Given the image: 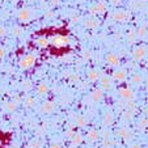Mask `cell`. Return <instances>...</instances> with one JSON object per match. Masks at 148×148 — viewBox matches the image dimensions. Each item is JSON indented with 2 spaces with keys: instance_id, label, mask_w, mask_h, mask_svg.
Instances as JSON below:
<instances>
[{
  "instance_id": "1",
  "label": "cell",
  "mask_w": 148,
  "mask_h": 148,
  "mask_svg": "<svg viewBox=\"0 0 148 148\" xmlns=\"http://www.w3.org/2000/svg\"><path fill=\"white\" fill-rule=\"evenodd\" d=\"M50 45L53 46V47L60 50V49H66V47H68V46L71 45V39L68 38L67 36L55 34V36H53L50 38Z\"/></svg>"
},
{
  "instance_id": "2",
  "label": "cell",
  "mask_w": 148,
  "mask_h": 148,
  "mask_svg": "<svg viewBox=\"0 0 148 148\" xmlns=\"http://www.w3.org/2000/svg\"><path fill=\"white\" fill-rule=\"evenodd\" d=\"M34 63H36V55L34 54H28V55L23 56L20 59V68L23 70H29L30 67H33Z\"/></svg>"
},
{
  "instance_id": "3",
  "label": "cell",
  "mask_w": 148,
  "mask_h": 148,
  "mask_svg": "<svg viewBox=\"0 0 148 148\" xmlns=\"http://www.w3.org/2000/svg\"><path fill=\"white\" fill-rule=\"evenodd\" d=\"M34 17V13L32 9H28V8H24L21 9V11L18 12V20L21 21V23L26 24V23H30L32 20H33Z\"/></svg>"
},
{
  "instance_id": "4",
  "label": "cell",
  "mask_w": 148,
  "mask_h": 148,
  "mask_svg": "<svg viewBox=\"0 0 148 148\" xmlns=\"http://www.w3.org/2000/svg\"><path fill=\"white\" fill-rule=\"evenodd\" d=\"M130 13L129 11H126V9H118V11H114L112 14V18L114 21H118V23H123L126 20L129 18Z\"/></svg>"
},
{
  "instance_id": "5",
  "label": "cell",
  "mask_w": 148,
  "mask_h": 148,
  "mask_svg": "<svg viewBox=\"0 0 148 148\" xmlns=\"http://www.w3.org/2000/svg\"><path fill=\"white\" fill-rule=\"evenodd\" d=\"M118 93H119L121 97H122L123 100H126V101H131L132 98H134V92H132L130 88H127V87L119 88V89H118Z\"/></svg>"
},
{
  "instance_id": "6",
  "label": "cell",
  "mask_w": 148,
  "mask_h": 148,
  "mask_svg": "<svg viewBox=\"0 0 148 148\" xmlns=\"http://www.w3.org/2000/svg\"><path fill=\"white\" fill-rule=\"evenodd\" d=\"M145 53H147V49H145L144 46H138V47H135L134 50H132V55H134V58L136 59V60H140V59L144 58Z\"/></svg>"
},
{
  "instance_id": "7",
  "label": "cell",
  "mask_w": 148,
  "mask_h": 148,
  "mask_svg": "<svg viewBox=\"0 0 148 148\" xmlns=\"http://www.w3.org/2000/svg\"><path fill=\"white\" fill-rule=\"evenodd\" d=\"M106 11V4L103 1H98L96 5L90 7V13L92 14H98V13H103Z\"/></svg>"
},
{
  "instance_id": "8",
  "label": "cell",
  "mask_w": 148,
  "mask_h": 148,
  "mask_svg": "<svg viewBox=\"0 0 148 148\" xmlns=\"http://www.w3.org/2000/svg\"><path fill=\"white\" fill-rule=\"evenodd\" d=\"M118 136H121L123 140H126V142H130V140L132 139V134L130 132V130H127V127H122V129H119L117 131Z\"/></svg>"
},
{
  "instance_id": "9",
  "label": "cell",
  "mask_w": 148,
  "mask_h": 148,
  "mask_svg": "<svg viewBox=\"0 0 148 148\" xmlns=\"http://www.w3.org/2000/svg\"><path fill=\"white\" fill-rule=\"evenodd\" d=\"M36 43H37V46H39L41 49H46L50 45V38H47V37H45V36H39L36 38Z\"/></svg>"
},
{
  "instance_id": "10",
  "label": "cell",
  "mask_w": 148,
  "mask_h": 148,
  "mask_svg": "<svg viewBox=\"0 0 148 148\" xmlns=\"http://www.w3.org/2000/svg\"><path fill=\"white\" fill-rule=\"evenodd\" d=\"M105 59H106V62L109 63L110 66H118V64H119V56H118L117 54L109 53Z\"/></svg>"
},
{
  "instance_id": "11",
  "label": "cell",
  "mask_w": 148,
  "mask_h": 148,
  "mask_svg": "<svg viewBox=\"0 0 148 148\" xmlns=\"http://www.w3.org/2000/svg\"><path fill=\"white\" fill-rule=\"evenodd\" d=\"M126 76H127V73H126L125 70H117L113 72V79L117 81H125Z\"/></svg>"
},
{
  "instance_id": "12",
  "label": "cell",
  "mask_w": 148,
  "mask_h": 148,
  "mask_svg": "<svg viewBox=\"0 0 148 148\" xmlns=\"http://www.w3.org/2000/svg\"><path fill=\"white\" fill-rule=\"evenodd\" d=\"M54 108H55L54 102H51V101H46V102H43V105L41 106V110L43 113H46V114H49V113L54 112Z\"/></svg>"
},
{
  "instance_id": "13",
  "label": "cell",
  "mask_w": 148,
  "mask_h": 148,
  "mask_svg": "<svg viewBox=\"0 0 148 148\" xmlns=\"http://www.w3.org/2000/svg\"><path fill=\"white\" fill-rule=\"evenodd\" d=\"M100 84H101V88L102 89H109L112 87V79L109 76H102L100 80Z\"/></svg>"
},
{
  "instance_id": "14",
  "label": "cell",
  "mask_w": 148,
  "mask_h": 148,
  "mask_svg": "<svg viewBox=\"0 0 148 148\" xmlns=\"http://www.w3.org/2000/svg\"><path fill=\"white\" fill-rule=\"evenodd\" d=\"M97 25H98V21L96 18H87L85 21H84V26H85L87 29H93Z\"/></svg>"
},
{
  "instance_id": "15",
  "label": "cell",
  "mask_w": 148,
  "mask_h": 148,
  "mask_svg": "<svg viewBox=\"0 0 148 148\" xmlns=\"http://www.w3.org/2000/svg\"><path fill=\"white\" fill-rule=\"evenodd\" d=\"M98 136H100V134H98V131H96V130H89L87 134V138L89 142H96V140L98 139Z\"/></svg>"
},
{
  "instance_id": "16",
  "label": "cell",
  "mask_w": 148,
  "mask_h": 148,
  "mask_svg": "<svg viewBox=\"0 0 148 148\" xmlns=\"http://www.w3.org/2000/svg\"><path fill=\"white\" fill-rule=\"evenodd\" d=\"M87 123H88V119L85 115H79L76 118V126L77 127H84V126H87Z\"/></svg>"
},
{
  "instance_id": "17",
  "label": "cell",
  "mask_w": 148,
  "mask_h": 148,
  "mask_svg": "<svg viewBox=\"0 0 148 148\" xmlns=\"http://www.w3.org/2000/svg\"><path fill=\"white\" fill-rule=\"evenodd\" d=\"M37 92H38V95H46V93L49 92L47 84H45V83L38 84V87H37Z\"/></svg>"
},
{
  "instance_id": "18",
  "label": "cell",
  "mask_w": 148,
  "mask_h": 148,
  "mask_svg": "<svg viewBox=\"0 0 148 148\" xmlns=\"http://www.w3.org/2000/svg\"><path fill=\"white\" fill-rule=\"evenodd\" d=\"M102 90L101 89H95L92 92V100L95 101V102H98V101L101 100V98H102Z\"/></svg>"
},
{
  "instance_id": "19",
  "label": "cell",
  "mask_w": 148,
  "mask_h": 148,
  "mask_svg": "<svg viewBox=\"0 0 148 148\" xmlns=\"http://www.w3.org/2000/svg\"><path fill=\"white\" fill-rule=\"evenodd\" d=\"M71 140H72V145H73V147L80 145L81 143H83V135H81V134H75Z\"/></svg>"
},
{
  "instance_id": "20",
  "label": "cell",
  "mask_w": 148,
  "mask_h": 148,
  "mask_svg": "<svg viewBox=\"0 0 148 148\" xmlns=\"http://www.w3.org/2000/svg\"><path fill=\"white\" fill-rule=\"evenodd\" d=\"M17 101H9V102L5 103V109L8 110V112H14V110L17 109Z\"/></svg>"
},
{
  "instance_id": "21",
  "label": "cell",
  "mask_w": 148,
  "mask_h": 148,
  "mask_svg": "<svg viewBox=\"0 0 148 148\" xmlns=\"http://www.w3.org/2000/svg\"><path fill=\"white\" fill-rule=\"evenodd\" d=\"M98 77H100V73H98V71L92 70V71H89V72H88V79H89L90 81H96Z\"/></svg>"
},
{
  "instance_id": "22",
  "label": "cell",
  "mask_w": 148,
  "mask_h": 148,
  "mask_svg": "<svg viewBox=\"0 0 148 148\" xmlns=\"http://www.w3.org/2000/svg\"><path fill=\"white\" fill-rule=\"evenodd\" d=\"M34 103H36V100L33 98V96H28V97L25 98V101H24V105H25L26 108L34 106Z\"/></svg>"
},
{
  "instance_id": "23",
  "label": "cell",
  "mask_w": 148,
  "mask_h": 148,
  "mask_svg": "<svg viewBox=\"0 0 148 148\" xmlns=\"http://www.w3.org/2000/svg\"><path fill=\"white\" fill-rule=\"evenodd\" d=\"M42 145H43V143L39 139H34L29 143V148H42Z\"/></svg>"
},
{
  "instance_id": "24",
  "label": "cell",
  "mask_w": 148,
  "mask_h": 148,
  "mask_svg": "<svg viewBox=\"0 0 148 148\" xmlns=\"http://www.w3.org/2000/svg\"><path fill=\"white\" fill-rule=\"evenodd\" d=\"M102 147L103 148H112L113 147V142H112V139L109 138V135H105V138H103V143H102Z\"/></svg>"
},
{
  "instance_id": "25",
  "label": "cell",
  "mask_w": 148,
  "mask_h": 148,
  "mask_svg": "<svg viewBox=\"0 0 148 148\" xmlns=\"http://www.w3.org/2000/svg\"><path fill=\"white\" fill-rule=\"evenodd\" d=\"M113 123V115L110 113H106L103 115V125L105 126H110Z\"/></svg>"
},
{
  "instance_id": "26",
  "label": "cell",
  "mask_w": 148,
  "mask_h": 148,
  "mask_svg": "<svg viewBox=\"0 0 148 148\" xmlns=\"http://www.w3.org/2000/svg\"><path fill=\"white\" fill-rule=\"evenodd\" d=\"M147 125H148V119H144V118H143V119L139 121V123H138V127H139L140 130H143Z\"/></svg>"
},
{
  "instance_id": "27",
  "label": "cell",
  "mask_w": 148,
  "mask_h": 148,
  "mask_svg": "<svg viewBox=\"0 0 148 148\" xmlns=\"http://www.w3.org/2000/svg\"><path fill=\"white\" fill-rule=\"evenodd\" d=\"M132 83L136 84V85H138V84H140V83H142V76H140V75H134V76H132Z\"/></svg>"
},
{
  "instance_id": "28",
  "label": "cell",
  "mask_w": 148,
  "mask_h": 148,
  "mask_svg": "<svg viewBox=\"0 0 148 148\" xmlns=\"http://www.w3.org/2000/svg\"><path fill=\"white\" fill-rule=\"evenodd\" d=\"M145 30H147V29H145V26H142V28H139L136 30V36L138 37H143L145 34Z\"/></svg>"
},
{
  "instance_id": "29",
  "label": "cell",
  "mask_w": 148,
  "mask_h": 148,
  "mask_svg": "<svg viewBox=\"0 0 148 148\" xmlns=\"http://www.w3.org/2000/svg\"><path fill=\"white\" fill-rule=\"evenodd\" d=\"M123 118H125L126 121H130L132 118V112L131 110H129V112H125V114H123Z\"/></svg>"
},
{
  "instance_id": "30",
  "label": "cell",
  "mask_w": 148,
  "mask_h": 148,
  "mask_svg": "<svg viewBox=\"0 0 148 148\" xmlns=\"http://www.w3.org/2000/svg\"><path fill=\"white\" fill-rule=\"evenodd\" d=\"M23 88H24L25 90L30 89V88H32V83H30V81H28V80H25V81L23 83Z\"/></svg>"
},
{
  "instance_id": "31",
  "label": "cell",
  "mask_w": 148,
  "mask_h": 148,
  "mask_svg": "<svg viewBox=\"0 0 148 148\" xmlns=\"http://www.w3.org/2000/svg\"><path fill=\"white\" fill-rule=\"evenodd\" d=\"M64 135H66V136H67V138H70V139H72V138H73V135H75V131H72V130H67Z\"/></svg>"
},
{
  "instance_id": "32",
  "label": "cell",
  "mask_w": 148,
  "mask_h": 148,
  "mask_svg": "<svg viewBox=\"0 0 148 148\" xmlns=\"http://www.w3.org/2000/svg\"><path fill=\"white\" fill-rule=\"evenodd\" d=\"M20 32H21V29H20L18 26H14V28L12 29V33H13L14 36H18V34H20Z\"/></svg>"
},
{
  "instance_id": "33",
  "label": "cell",
  "mask_w": 148,
  "mask_h": 148,
  "mask_svg": "<svg viewBox=\"0 0 148 148\" xmlns=\"http://www.w3.org/2000/svg\"><path fill=\"white\" fill-rule=\"evenodd\" d=\"M7 34V30L4 26H0V37H4Z\"/></svg>"
},
{
  "instance_id": "34",
  "label": "cell",
  "mask_w": 148,
  "mask_h": 148,
  "mask_svg": "<svg viewBox=\"0 0 148 148\" xmlns=\"http://www.w3.org/2000/svg\"><path fill=\"white\" fill-rule=\"evenodd\" d=\"M121 1H122V0H110V3H112L113 5H118V4H121Z\"/></svg>"
},
{
  "instance_id": "35",
  "label": "cell",
  "mask_w": 148,
  "mask_h": 148,
  "mask_svg": "<svg viewBox=\"0 0 148 148\" xmlns=\"http://www.w3.org/2000/svg\"><path fill=\"white\" fill-rule=\"evenodd\" d=\"M4 55H5V50L3 47H0V59L4 58Z\"/></svg>"
},
{
  "instance_id": "36",
  "label": "cell",
  "mask_w": 148,
  "mask_h": 148,
  "mask_svg": "<svg viewBox=\"0 0 148 148\" xmlns=\"http://www.w3.org/2000/svg\"><path fill=\"white\" fill-rule=\"evenodd\" d=\"M89 55H90V54H89V51H84V54H83V58L88 59V58H89Z\"/></svg>"
},
{
  "instance_id": "37",
  "label": "cell",
  "mask_w": 148,
  "mask_h": 148,
  "mask_svg": "<svg viewBox=\"0 0 148 148\" xmlns=\"http://www.w3.org/2000/svg\"><path fill=\"white\" fill-rule=\"evenodd\" d=\"M50 148H62L59 144H56V143H53V144L50 145Z\"/></svg>"
},
{
  "instance_id": "38",
  "label": "cell",
  "mask_w": 148,
  "mask_h": 148,
  "mask_svg": "<svg viewBox=\"0 0 148 148\" xmlns=\"http://www.w3.org/2000/svg\"><path fill=\"white\" fill-rule=\"evenodd\" d=\"M130 148H140V145H139V144H132Z\"/></svg>"
},
{
  "instance_id": "39",
  "label": "cell",
  "mask_w": 148,
  "mask_h": 148,
  "mask_svg": "<svg viewBox=\"0 0 148 148\" xmlns=\"http://www.w3.org/2000/svg\"><path fill=\"white\" fill-rule=\"evenodd\" d=\"M54 4H58V0H53V5Z\"/></svg>"
},
{
  "instance_id": "40",
  "label": "cell",
  "mask_w": 148,
  "mask_h": 148,
  "mask_svg": "<svg viewBox=\"0 0 148 148\" xmlns=\"http://www.w3.org/2000/svg\"><path fill=\"white\" fill-rule=\"evenodd\" d=\"M145 84H147V85H145V87H147V90H148V80H147V83H145Z\"/></svg>"
},
{
  "instance_id": "41",
  "label": "cell",
  "mask_w": 148,
  "mask_h": 148,
  "mask_svg": "<svg viewBox=\"0 0 148 148\" xmlns=\"http://www.w3.org/2000/svg\"><path fill=\"white\" fill-rule=\"evenodd\" d=\"M145 112H147V115H148V106H147V110H145Z\"/></svg>"
},
{
  "instance_id": "42",
  "label": "cell",
  "mask_w": 148,
  "mask_h": 148,
  "mask_svg": "<svg viewBox=\"0 0 148 148\" xmlns=\"http://www.w3.org/2000/svg\"><path fill=\"white\" fill-rule=\"evenodd\" d=\"M72 148H75V147H72Z\"/></svg>"
},
{
  "instance_id": "43",
  "label": "cell",
  "mask_w": 148,
  "mask_h": 148,
  "mask_svg": "<svg viewBox=\"0 0 148 148\" xmlns=\"http://www.w3.org/2000/svg\"><path fill=\"white\" fill-rule=\"evenodd\" d=\"M0 143H1V142H0Z\"/></svg>"
}]
</instances>
